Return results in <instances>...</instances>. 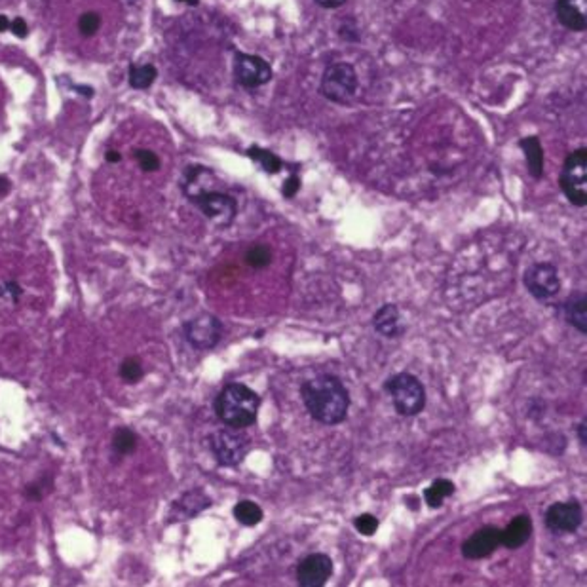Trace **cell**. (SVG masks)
I'll return each instance as SVG.
<instances>
[{
  "label": "cell",
  "instance_id": "cell-30",
  "mask_svg": "<svg viewBox=\"0 0 587 587\" xmlns=\"http://www.w3.org/2000/svg\"><path fill=\"white\" fill-rule=\"evenodd\" d=\"M354 527L363 536H373L376 532V528H379V519L371 515V513H362V515H357L354 519Z\"/></svg>",
  "mask_w": 587,
  "mask_h": 587
},
{
  "label": "cell",
  "instance_id": "cell-7",
  "mask_svg": "<svg viewBox=\"0 0 587 587\" xmlns=\"http://www.w3.org/2000/svg\"><path fill=\"white\" fill-rule=\"evenodd\" d=\"M559 184L570 203L578 208L587 206V150L578 149L564 160Z\"/></svg>",
  "mask_w": 587,
  "mask_h": 587
},
{
  "label": "cell",
  "instance_id": "cell-25",
  "mask_svg": "<svg viewBox=\"0 0 587 587\" xmlns=\"http://www.w3.org/2000/svg\"><path fill=\"white\" fill-rule=\"evenodd\" d=\"M113 449L122 457L135 452L137 435L131 432L130 427H118L113 435Z\"/></svg>",
  "mask_w": 587,
  "mask_h": 587
},
{
  "label": "cell",
  "instance_id": "cell-6",
  "mask_svg": "<svg viewBox=\"0 0 587 587\" xmlns=\"http://www.w3.org/2000/svg\"><path fill=\"white\" fill-rule=\"evenodd\" d=\"M357 72L350 63H332L321 77V94L338 105H348L357 94Z\"/></svg>",
  "mask_w": 587,
  "mask_h": 587
},
{
  "label": "cell",
  "instance_id": "cell-28",
  "mask_svg": "<svg viewBox=\"0 0 587 587\" xmlns=\"http://www.w3.org/2000/svg\"><path fill=\"white\" fill-rule=\"evenodd\" d=\"M135 160L141 166L142 172H158L160 169V158L149 149H137Z\"/></svg>",
  "mask_w": 587,
  "mask_h": 587
},
{
  "label": "cell",
  "instance_id": "cell-22",
  "mask_svg": "<svg viewBox=\"0 0 587 587\" xmlns=\"http://www.w3.org/2000/svg\"><path fill=\"white\" fill-rule=\"evenodd\" d=\"M158 71L155 65H130V86L135 89H147L155 84Z\"/></svg>",
  "mask_w": 587,
  "mask_h": 587
},
{
  "label": "cell",
  "instance_id": "cell-38",
  "mask_svg": "<svg viewBox=\"0 0 587 587\" xmlns=\"http://www.w3.org/2000/svg\"><path fill=\"white\" fill-rule=\"evenodd\" d=\"M6 29H10V19L6 16H0V33H4Z\"/></svg>",
  "mask_w": 587,
  "mask_h": 587
},
{
  "label": "cell",
  "instance_id": "cell-39",
  "mask_svg": "<svg viewBox=\"0 0 587 587\" xmlns=\"http://www.w3.org/2000/svg\"><path fill=\"white\" fill-rule=\"evenodd\" d=\"M177 2H186L190 6H196V4H198V0H177Z\"/></svg>",
  "mask_w": 587,
  "mask_h": 587
},
{
  "label": "cell",
  "instance_id": "cell-21",
  "mask_svg": "<svg viewBox=\"0 0 587 587\" xmlns=\"http://www.w3.org/2000/svg\"><path fill=\"white\" fill-rule=\"evenodd\" d=\"M232 513H234V519L240 525H243V527H257L262 521V517H264L261 505L255 504L253 500H240L234 505Z\"/></svg>",
  "mask_w": 587,
  "mask_h": 587
},
{
  "label": "cell",
  "instance_id": "cell-35",
  "mask_svg": "<svg viewBox=\"0 0 587 587\" xmlns=\"http://www.w3.org/2000/svg\"><path fill=\"white\" fill-rule=\"evenodd\" d=\"M105 160H107L108 164H118V162L122 160V155H120L118 150H107V155H105Z\"/></svg>",
  "mask_w": 587,
  "mask_h": 587
},
{
  "label": "cell",
  "instance_id": "cell-31",
  "mask_svg": "<svg viewBox=\"0 0 587 587\" xmlns=\"http://www.w3.org/2000/svg\"><path fill=\"white\" fill-rule=\"evenodd\" d=\"M21 293H23V291H21V287H19L16 281H4V284L0 285V295L4 298H10L13 304L18 303Z\"/></svg>",
  "mask_w": 587,
  "mask_h": 587
},
{
  "label": "cell",
  "instance_id": "cell-20",
  "mask_svg": "<svg viewBox=\"0 0 587 587\" xmlns=\"http://www.w3.org/2000/svg\"><path fill=\"white\" fill-rule=\"evenodd\" d=\"M454 491H457V486H454V483L451 479H435L424 491V502L427 504V508L435 510V508H441L443 500L452 496Z\"/></svg>",
  "mask_w": 587,
  "mask_h": 587
},
{
  "label": "cell",
  "instance_id": "cell-17",
  "mask_svg": "<svg viewBox=\"0 0 587 587\" xmlns=\"http://www.w3.org/2000/svg\"><path fill=\"white\" fill-rule=\"evenodd\" d=\"M530 536H532V519H530V515L522 513V515L513 517L508 522V527L502 530L500 542L508 549H519L530 540Z\"/></svg>",
  "mask_w": 587,
  "mask_h": 587
},
{
  "label": "cell",
  "instance_id": "cell-10",
  "mask_svg": "<svg viewBox=\"0 0 587 587\" xmlns=\"http://www.w3.org/2000/svg\"><path fill=\"white\" fill-rule=\"evenodd\" d=\"M234 77L243 88H261V86L272 80V67L259 55L240 52V54H236V60H234Z\"/></svg>",
  "mask_w": 587,
  "mask_h": 587
},
{
  "label": "cell",
  "instance_id": "cell-40",
  "mask_svg": "<svg viewBox=\"0 0 587 587\" xmlns=\"http://www.w3.org/2000/svg\"><path fill=\"white\" fill-rule=\"evenodd\" d=\"M131 2H135V0H131Z\"/></svg>",
  "mask_w": 587,
  "mask_h": 587
},
{
  "label": "cell",
  "instance_id": "cell-9",
  "mask_svg": "<svg viewBox=\"0 0 587 587\" xmlns=\"http://www.w3.org/2000/svg\"><path fill=\"white\" fill-rule=\"evenodd\" d=\"M223 337V323L213 314H200L184 323V338L196 350H213Z\"/></svg>",
  "mask_w": 587,
  "mask_h": 587
},
{
  "label": "cell",
  "instance_id": "cell-23",
  "mask_svg": "<svg viewBox=\"0 0 587 587\" xmlns=\"http://www.w3.org/2000/svg\"><path fill=\"white\" fill-rule=\"evenodd\" d=\"M247 156H250L251 160H255L264 172L272 173V175L274 173H278L279 169L284 167L281 158H278V156L274 155V152H270V150L261 149V147H251V149L247 150Z\"/></svg>",
  "mask_w": 587,
  "mask_h": 587
},
{
  "label": "cell",
  "instance_id": "cell-13",
  "mask_svg": "<svg viewBox=\"0 0 587 587\" xmlns=\"http://www.w3.org/2000/svg\"><path fill=\"white\" fill-rule=\"evenodd\" d=\"M500 536H502V528L493 527V525L475 530L462 544V555L469 561H481V559L491 557L498 549V546H502Z\"/></svg>",
  "mask_w": 587,
  "mask_h": 587
},
{
  "label": "cell",
  "instance_id": "cell-33",
  "mask_svg": "<svg viewBox=\"0 0 587 587\" xmlns=\"http://www.w3.org/2000/svg\"><path fill=\"white\" fill-rule=\"evenodd\" d=\"M10 30H12L18 38H27V35H29V25H27V21H25L23 18H16L13 21H10Z\"/></svg>",
  "mask_w": 587,
  "mask_h": 587
},
{
  "label": "cell",
  "instance_id": "cell-16",
  "mask_svg": "<svg viewBox=\"0 0 587 587\" xmlns=\"http://www.w3.org/2000/svg\"><path fill=\"white\" fill-rule=\"evenodd\" d=\"M374 331L386 338H399L405 332L401 325V314L396 304H384L380 306L373 315Z\"/></svg>",
  "mask_w": 587,
  "mask_h": 587
},
{
  "label": "cell",
  "instance_id": "cell-2",
  "mask_svg": "<svg viewBox=\"0 0 587 587\" xmlns=\"http://www.w3.org/2000/svg\"><path fill=\"white\" fill-rule=\"evenodd\" d=\"M261 407V398L250 386L232 382L219 391L215 399V413L225 426L250 427L255 424L257 413Z\"/></svg>",
  "mask_w": 587,
  "mask_h": 587
},
{
  "label": "cell",
  "instance_id": "cell-12",
  "mask_svg": "<svg viewBox=\"0 0 587 587\" xmlns=\"http://www.w3.org/2000/svg\"><path fill=\"white\" fill-rule=\"evenodd\" d=\"M332 576V561L325 553H312L297 566V583L301 587H321Z\"/></svg>",
  "mask_w": 587,
  "mask_h": 587
},
{
  "label": "cell",
  "instance_id": "cell-37",
  "mask_svg": "<svg viewBox=\"0 0 587 587\" xmlns=\"http://www.w3.org/2000/svg\"><path fill=\"white\" fill-rule=\"evenodd\" d=\"M8 190H10V181L6 177H0V196L8 194Z\"/></svg>",
  "mask_w": 587,
  "mask_h": 587
},
{
  "label": "cell",
  "instance_id": "cell-4",
  "mask_svg": "<svg viewBox=\"0 0 587 587\" xmlns=\"http://www.w3.org/2000/svg\"><path fill=\"white\" fill-rule=\"evenodd\" d=\"M209 449L215 460L225 468H236L243 462L251 449V439L240 427H225L209 435Z\"/></svg>",
  "mask_w": 587,
  "mask_h": 587
},
{
  "label": "cell",
  "instance_id": "cell-26",
  "mask_svg": "<svg viewBox=\"0 0 587 587\" xmlns=\"http://www.w3.org/2000/svg\"><path fill=\"white\" fill-rule=\"evenodd\" d=\"M142 374H145V371H142L141 362H139L137 357H125L124 362H122V365H120V376H122V380H125L128 384H135V382H139V380L142 379Z\"/></svg>",
  "mask_w": 587,
  "mask_h": 587
},
{
  "label": "cell",
  "instance_id": "cell-3",
  "mask_svg": "<svg viewBox=\"0 0 587 587\" xmlns=\"http://www.w3.org/2000/svg\"><path fill=\"white\" fill-rule=\"evenodd\" d=\"M393 409L401 416H416L426 407V390L420 380L410 373H398L384 382Z\"/></svg>",
  "mask_w": 587,
  "mask_h": 587
},
{
  "label": "cell",
  "instance_id": "cell-19",
  "mask_svg": "<svg viewBox=\"0 0 587 587\" xmlns=\"http://www.w3.org/2000/svg\"><path fill=\"white\" fill-rule=\"evenodd\" d=\"M519 147L525 152L530 175L534 179H542V175H544V149H542L540 139L538 137H525L519 142Z\"/></svg>",
  "mask_w": 587,
  "mask_h": 587
},
{
  "label": "cell",
  "instance_id": "cell-29",
  "mask_svg": "<svg viewBox=\"0 0 587 587\" xmlns=\"http://www.w3.org/2000/svg\"><path fill=\"white\" fill-rule=\"evenodd\" d=\"M47 491L52 493V481H50V477L46 475L44 479L27 485V488H25V496H27L30 502H38V500H42L46 496Z\"/></svg>",
  "mask_w": 587,
  "mask_h": 587
},
{
  "label": "cell",
  "instance_id": "cell-11",
  "mask_svg": "<svg viewBox=\"0 0 587 587\" xmlns=\"http://www.w3.org/2000/svg\"><path fill=\"white\" fill-rule=\"evenodd\" d=\"M581 519H583L581 505L576 500L552 504L546 511V527L555 534L576 532L580 528Z\"/></svg>",
  "mask_w": 587,
  "mask_h": 587
},
{
  "label": "cell",
  "instance_id": "cell-8",
  "mask_svg": "<svg viewBox=\"0 0 587 587\" xmlns=\"http://www.w3.org/2000/svg\"><path fill=\"white\" fill-rule=\"evenodd\" d=\"M525 287L536 301H547L561 291V278L552 262H534L525 272Z\"/></svg>",
  "mask_w": 587,
  "mask_h": 587
},
{
  "label": "cell",
  "instance_id": "cell-15",
  "mask_svg": "<svg viewBox=\"0 0 587 587\" xmlns=\"http://www.w3.org/2000/svg\"><path fill=\"white\" fill-rule=\"evenodd\" d=\"M555 13L566 29L580 33L587 29V0H557Z\"/></svg>",
  "mask_w": 587,
  "mask_h": 587
},
{
  "label": "cell",
  "instance_id": "cell-1",
  "mask_svg": "<svg viewBox=\"0 0 587 587\" xmlns=\"http://www.w3.org/2000/svg\"><path fill=\"white\" fill-rule=\"evenodd\" d=\"M303 398L310 416L325 426L345 422L350 409V393L342 380L335 374H320L306 380L301 386Z\"/></svg>",
  "mask_w": 587,
  "mask_h": 587
},
{
  "label": "cell",
  "instance_id": "cell-27",
  "mask_svg": "<svg viewBox=\"0 0 587 587\" xmlns=\"http://www.w3.org/2000/svg\"><path fill=\"white\" fill-rule=\"evenodd\" d=\"M101 27V16L97 12H84L78 19V30L82 36H94Z\"/></svg>",
  "mask_w": 587,
  "mask_h": 587
},
{
  "label": "cell",
  "instance_id": "cell-36",
  "mask_svg": "<svg viewBox=\"0 0 587 587\" xmlns=\"http://www.w3.org/2000/svg\"><path fill=\"white\" fill-rule=\"evenodd\" d=\"M586 422H581L580 426H578V437H580V443H581V447H586L587 445V437H586Z\"/></svg>",
  "mask_w": 587,
  "mask_h": 587
},
{
  "label": "cell",
  "instance_id": "cell-24",
  "mask_svg": "<svg viewBox=\"0 0 587 587\" xmlns=\"http://www.w3.org/2000/svg\"><path fill=\"white\" fill-rule=\"evenodd\" d=\"M245 264L255 270H261V268H267L270 262H272V250L268 245H262V243H255L251 245L250 250L245 251Z\"/></svg>",
  "mask_w": 587,
  "mask_h": 587
},
{
  "label": "cell",
  "instance_id": "cell-32",
  "mask_svg": "<svg viewBox=\"0 0 587 587\" xmlns=\"http://www.w3.org/2000/svg\"><path fill=\"white\" fill-rule=\"evenodd\" d=\"M298 190H301V177H298L297 173H293V175L284 183L281 192H284L285 198H295Z\"/></svg>",
  "mask_w": 587,
  "mask_h": 587
},
{
  "label": "cell",
  "instance_id": "cell-18",
  "mask_svg": "<svg viewBox=\"0 0 587 587\" xmlns=\"http://www.w3.org/2000/svg\"><path fill=\"white\" fill-rule=\"evenodd\" d=\"M563 315L569 321V325L586 335L587 332V297L583 291L570 295L563 303Z\"/></svg>",
  "mask_w": 587,
  "mask_h": 587
},
{
  "label": "cell",
  "instance_id": "cell-14",
  "mask_svg": "<svg viewBox=\"0 0 587 587\" xmlns=\"http://www.w3.org/2000/svg\"><path fill=\"white\" fill-rule=\"evenodd\" d=\"M211 505V498L200 488H192L189 493H184L175 500L169 511L172 521H189L192 517L200 515L203 510H208Z\"/></svg>",
  "mask_w": 587,
  "mask_h": 587
},
{
  "label": "cell",
  "instance_id": "cell-34",
  "mask_svg": "<svg viewBox=\"0 0 587 587\" xmlns=\"http://www.w3.org/2000/svg\"><path fill=\"white\" fill-rule=\"evenodd\" d=\"M346 0H315V4H320L321 8H327V10H335V8H340L345 4Z\"/></svg>",
  "mask_w": 587,
  "mask_h": 587
},
{
  "label": "cell",
  "instance_id": "cell-5",
  "mask_svg": "<svg viewBox=\"0 0 587 587\" xmlns=\"http://www.w3.org/2000/svg\"><path fill=\"white\" fill-rule=\"evenodd\" d=\"M186 196L196 208L200 209L206 219H209L213 225L226 228L234 223L237 215V203L230 194L219 192V190H206V189H192L186 190Z\"/></svg>",
  "mask_w": 587,
  "mask_h": 587
}]
</instances>
